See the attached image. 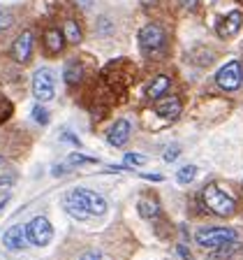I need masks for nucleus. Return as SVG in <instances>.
<instances>
[{"mask_svg":"<svg viewBox=\"0 0 243 260\" xmlns=\"http://www.w3.org/2000/svg\"><path fill=\"white\" fill-rule=\"evenodd\" d=\"M65 211L76 221H86L88 216H102L107 211V200L93 190L74 188L65 198Z\"/></svg>","mask_w":243,"mask_h":260,"instance_id":"nucleus-1","label":"nucleus"},{"mask_svg":"<svg viewBox=\"0 0 243 260\" xmlns=\"http://www.w3.org/2000/svg\"><path fill=\"white\" fill-rule=\"evenodd\" d=\"M201 200H204L206 209L218 214V216H232L234 211H236V200L216 184H209L201 190Z\"/></svg>","mask_w":243,"mask_h":260,"instance_id":"nucleus-2","label":"nucleus"},{"mask_svg":"<svg viewBox=\"0 0 243 260\" xmlns=\"http://www.w3.org/2000/svg\"><path fill=\"white\" fill-rule=\"evenodd\" d=\"M165 44H167V35L162 30V26L157 23H146L139 30V49L146 58H155L165 51Z\"/></svg>","mask_w":243,"mask_h":260,"instance_id":"nucleus-3","label":"nucleus"},{"mask_svg":"<svg viewBox=\"0 0 243 260\" xmlns=\"http://www.w3.org/2000/svg\"><path fill=\"white\" fill-rule=\"evenodd\" d=\"M194 239H197V244H199L201 249L216 251V249H220L222 244L236 239V233H234L232 228H201V230H197Z\"/></svg>","mask_w":243,"mask_h":260,"instance_id":"nucleus-4","label":"nucleus"},{"mask_svg":"<svg viewBox=\"0 0 243 260\" xmlns=\"http://www.w3.org/2000/svg\"><path fill=\"white\" fill-rule=\"evenodd\" d=\"M56 93V79H54V72L49 68H42L32 75V95L37 98L39 103H47L51 100Z\"/></svg>","mask_w":243,"mask_h":260,"instance_id":"nucleus-5","label":"nucleus"},{"mask_svg":"<svg viewBox=\"0 0 243 260\" xmlns=\"http://www.w3.org/2000/svg\"><path fill=\"white\" fill-rule=\"evenodd\" d=\"M26 237H28V242L35 244V246H47V244L51 242V237H54V228H51V223L44 216H35L26 225Z\"/></svg>","mask_w":243,"mask_h":260,"instance_id":"nucleus-6","label":"nucleus"},{"mask_svg":"<svg viewBox=\"0 0 243 260\" xmlns=\"http://www.w3.org/2000/svg\"><path fill=\"white\" fill-rule=\"evenodd\" d=\"M216 81H218V86H220L222 91H236V88L241 86V81H243L241 63H238V60H232V63L222 65L220 70H218V75H216Z\"/></svg>","mask_w":243,"mask_h":260,"instance_id":"nucleus-7","label":"nucleus"},{"mask_svg":"<svg viewBox=\"0 0 243 260\" xmlns=\"http://www.w3.org/2000/svg\"><path fill=\"white\" fill-rule=\"evenodd\" d=\"M30 56H32V32L30 30H23L19 38L14 40V44H12V58L16 60V63H30Z\"/></svg>","mask_w":243,"mask_h":260,"instance_id":"nucleus-8","label":"nucleus"},{"mask_svg":"<svg viewBox=\"0 0 243 260\" xmlns=\"http://www.w3.org/2000/svg\"><path fill=\"white\" fill-rule=\"evenodd\" d=\"M155 114L162 116V119L167 121H174L178 119V114H181V100L176 95H162L155 100Z\"/></svg>","mask_w":243,"mask_h":260,"instance_id":"nucleus-9","label":"nucleus"},{"mask_svg":"<svg viewBox=\"0 0 243 260\" xmlns=\"http://www.w3.org/2000/svg\"><path fill=\"white\" fill-rule=\"evenodd\" d=\"M130 133H132V125H130V121H125V119H118L116 123L109 128V133H107V142L111 146H123L125 142L130 140Z\"/></svg>","mask_w":243,"mask_h":260,"instance_id":"nucleus-10","label":"nucleus"},{"mask_svg":"<svg viewBox=\"0 0 243 260\" xmlns=\"http://www.w3.org/2000/svg\"><path fill=\"white\" fill-rule=\"evenodd\" d=\"M241 26H243V14L241 12H229V14L218 23L216 30H218L220 38H232V35H236V32L241 30Z\"/></svg>","mask_w":243,"mask_h":260,"instance_id":"nucleus-11","label":"nucleus"},{"mask_svg":"<svg viewBox=\"0 0 243 260\" xmlns=\"http://www.w3.org/2000/svg\"><path fill=\"white\" fill-rule=\"evenodd\" d=\"M26 230L23 225H12L5 235H3V244H5L7 251H21L26 246Z\"/></svg>","mask_w":243,"mask_h":260,"instance_id":"nucleus-12","label":"nucleus"},{"mask_svg":"<svg viewBox=\"0 0 243 260\" xmlns=\"http://www.w3.org/2000/svg\"><path fill=\"white\" fill-rule=\"evenodd\" d=\"M65 42H67V40H65L63 30H58V28H49V30L44 32V47H47L49 56H58L60 51H63Z\"/></svg>","mask_w":243,"mask_h":260,"instance_id":"nucleus-13","label":"nucleus"},{"mask_svg":"<svg viewBox=\"0 0 243 260\" xmlns=\"http://www.w3.org/2000/svg\"><path fill=\"white\" fill-rule=\"evenodd\" d=\"M172 88V79H169L167 75H157L155 79L148 84V88H146V95L151 98V100H157V98H162L165 93Z\"/></svg>","mask_w":243,"mask_h":260,"instance_id":"nucleus-14","label":"nucleus"},{"mask_svg":"<svg viewBox=\"0 0 243 260\" xmlns=\"http://www.w3.org/2000/svg\"><path fill=\"white\" fill-rule=\"evenodd\" d=\"M241 251V239H232V242H227L222 244L220 249L216 251H211V260H227V258H232L234 253H238Z\"/></svg>","mask_w":243,"mask_h":260,"instance_id":"nucleus-15","label":"nucleus"},{"mask_svg":"<svg viewBox=\"0 0 243 260\" xmlns=\"http://www.w3.org/2000/svg\"><path fill=\"white\" fill-rule=\"evenodd\" d=\"M65 81L70 84V86H74V84H79L81 77H84V68H81V63L76 58L67 60V65H65Z\"/></svg>","mask_w":243,"mask_h":260,"instance_id":"nucleus-16","label":"nucleus"},{"mask_svg":"<svg viewBox=\"0 0 243 260\" xmlns=\"http://www.w3.org/2000/svg\"><path fill=\"white\" fill-rule=\"evenodd\" d=\"M63 35H65V40H67L70 44H79L81 40H84L81 26L74 21V19H67V21L63 23Z\"/></svg>","mask_w":243,"mask_h":260,"instance_id":"nucleus-17","label":"nucleus"},{"mask_svg":"<svg viewBox=\"0 0 243 260\" xmlns=\"http://www.w3.org/2000/svg\"><path fill=\"white\" fill-rule=\"evenodd\" d=\"M213 58H216V54L211 51V49L206 47H194L192 51H190V60L197 65H211L213 63Z\"/></svg>","mask_w":243,"mask_h":260,"instance_id":"nucleus-18","label":"nucleus"},{"mask_svg":"<svg viewBox=\"0 0 243 260\" xmlns=\"http://www.w3.org/2000/svg\"><path fill=\"white\" fill-rule=\"evenodd\" d=\"M137 209H139V216L141 218H155L157 214H160V207H157L155 200H148V198H141L139 205H137Z\"/></svg>","mask_w":243,"mask_h":260,"instance_id":"nucleus-19","label":"nucleus"},{"mask_svg":"<svg viewBox=\"0 0 243 260\" xmlns=\"http://www.w3.org/2000/svg\"><path fill=\"white\" fill-rule=\"evenodd\" d=\"M194 177H197V168H194V165H185V168H181L176 174L178 184H190V181H194Z\"/></svg>","mask_w":243,"mask_h":260,"instance_id":"nucleus-20","label":"nucleus"},{"mask_svg":"<svg viewBox=\"0 0 243 260\" xmlns=\"http://www.w3.org/2000/svg\"><path fill=\"white\" fill-rule=\"evenodd\" d=\"M14 26V12L12 10H0V32L10 30Z\"/></svg>","mask_w":243,"mask_h":260,"instance_id":"nucleus-21","label":"nucleus"},{"mask_svg":"<svg viewBox=\"0 0 243 260\" xmlns=\"http://www.w3.org/2000/svg\"><path fill=\"white\" fill-rule=\"evenodd\" d=\"M12 112H14V105H12L7 98L0 95V123H5V121L12 116Z\"/></svg>","mask_w":243,"mask_h":260,"instance_id":"nucleus-22","label":"nucleus"},{"mask_svg":"<svg viewBox=\"0 0 243 260\" xmlns=\"http://www.w3.org/2000/svg\"><path fill=\"white\" fill-rule=\"evenodd\" d=\"M32 119H35V123L47 125L49 123V112L42 107V105H35V107H32Z\"/></svg>","mask_w":243,"mask_h":260,"instance_id":"nucleus-23","label":"nucleus"},{"mask_svg":"<svg viewBox=\"0 0 243 260\" xmlns=\"http://www.w3.org/2000/svg\"><path fill=\"white\" fill-rule=\"evenodd\" d=\"M111 30H113L111 19H109V16H102V19H100V23H97V35H109Z\"/></svg>","mask_w":243,"mask_h":260,"instance_id":"nucleus-24","label":"nucleus"},{"mask_svg":"<svg viewBox=\"0 0 243 260\" xmlns=\"http://www.w3.org/2000/svg\"><path fill=\"white\" fill-rule=\"evenodd\" d=\"M86 162H97V160L91 156H84V153H72L70 156V165H86Z\"/></svg>","mask_w":243,"mask_h":260,"instance_id":"nucleus-25","label":"nucleus"},{"mask_svg":"<svg viewBox=\"0 0 243 260\" xmlns=\"http://www.w3.org/2000/svg\"><path fill=\"white\" fill-rule=\"evenodd\" d=\"M146 158L139 153H125V165H144Z\"/></svg>","mask_w":243,"mask_h":260,"instance_id":"nucleus-26","label":"nucleus"},{"mask_svg":"<svg viewBox=\"0 0 243 260\" xmlns=\"http://www.w3.org/2000/svg\"><path fill=\"white\" fill-rule=\"evenodd\" d=\"M16 181V174L14 172H3L0 174V186L5 188V186H12Z\"/></svg>","mask_w":243,"mask_h":260,"instance_id":"nucleus-27","label":"nucleus"},{"mask_svg":"<svg viewBox=\"0 0 243 260\" xmlns=\"http://www.w3.org/2000/svg\"><path fill=\"white\" fill-rule=\"evenodd\" d=\"M178 156H181V149H178V146H169L167 151H165V160H167V162L176 160Z\"/></svg>","mask_w":243,"mask_h":260,"instance_id":"nucleus-28","label":"nucleus"},{"mask_svg":"<svg viewBox=\"0 0 243 260\" xmlns=\"http://www.w3.org/2000/svg\"><path fill=\"white\" fill-rule=\"evenodd\" d=\"M70 172V168H67V165H56L54 170H51V174H54V177H63V174H67Z\"/></svg>","mask_w":243,"mask_h":260,"instance_id":"nucleus-29","label":"nucleus"},{"mask_svg":"<svg viewBox=\"0 0 243 260\" xmlns=\"http://www.w3.org/2000/svg\"><path fill=\"white\" fill-rule=\"evenodd\" d=\"M79 260H102V255L97 253V251H86V253L81 255Z\"/></svg>","mask_w":243,"mask_h":260,"instance_id":"nucleus-30","label":"nucleus"},{"mask_svg":"<svg viewBox=\"0 0 243 260\" xmlns=\"http://www.w3.org/2000/svg\"><path fill=\"white\" fill-rule=\"evenodd\" d=\"M176 251H178V255H181V258H183V260H192V255H190V251L185 249L183 244H178V246H176Z\"/></svg>","mask_w":243,"mask_h":260,"instance_id":"nucleus-31","label":"nucleus"},{"mask_svg":"<svg viewBox=\"0 0 243 260\" xmlns=\"http://www.w3.org/2000/svg\"><path fill=\"white\" fill-rule=\"evenodd\" d=\"M178 3H181L185 10H194V7L199 5V0H178Z\"/></svg>","mask_w":243,"mask_h":260,"instance_id":"nucleus-32","label":"nucleus"},{"mask_svg":"<svg viewBox=\"0 0 243 260\" xmlns=\"http://www.w3.org/2000/svg\"><path fill=\"white\" fill-rule=\"evenodd\" d=\"M60 140H65V142H72V144H76V146H79V137H74V135H72V133H63V135H60Z\"/></svg>","mask_w":243,"mask_h":260,"instance_id":"nucleus-33","label":"nucleus"},{"mask_svg":"<svg viewBox=\"0 0 243 260\" xmlns=\"http://www.w3.org/2000/svg\"><path fill=\"white\" fill-rule=\"evenodd\" d=\"M144 179H148V181H162V174H144Z\"/></svg>","mask_w":243,"mask_h":260,"instance_id":"nucleus-34","label":"nucleus"},{"mask_svg":"<svg viewBox=\"0 0 243 260\" xmlns=\"http://www.w3.org/2000/svg\"><path fill=\"white\" fill-rule=\"evenodd\" d=\"M139 3H141V5H144V7H151V5H155L157 0H139Z\"/></svg>","mask_w":243,"mask_h":260,"instance_id":"nucleus-35","label":"nucleus"},{"mask_svg":"<svg viewBox=\"0 0 243 260\" xmlns=\"http://www.w3.org/2000/svg\"><path fill=\"white\" fill-rule=\"evenodd\" d=\"M7 202H10V198H5V200H0V211L5 209V205H7Z\"/></svg>","mask_w":243,"mask_h":260,"instance_id":"nucleus-36","label":"nucleus"},{"mask_svg":"<svg viewBox=\"0 0 243 260\" xmlns=\"http://www.w3.org/2000/svg\"><path fill=\"white\" fill-rule=\"evenodd\" d=\"M3 165H5V158H3V156H0V168H3Z\"/></svg>","mask_w":243,"mask_h":260,"instance_id":"nucleus-37","label":"nucleus"}]
</instances>
